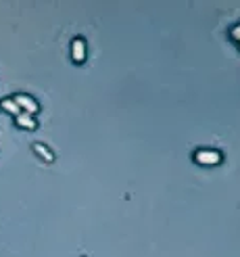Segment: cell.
<instances>
[{
  "mask_svg": "<svg viewBox=\"0 0 240 257\" xmlns=\"http://www.w3.org/2000/svg\"><path fill=\"white\" fill-rule=\"evenodd\" d=\"M34 151H36L38 155H42V157H44L46 161H52V159H55V155L48 153V149H46L44 144H34Z\"/></svg>",
  "mask_w": 240,
  "mask_h": 257,
  "instance_id": "8992f818",
  "label": "cell"
},
{
  "mask_svg": "<svg viewBox=\"0 0 240 257\" xmlns=\"http://www.w3.org/2000/svg\"><path fill=\"white\" fill-rule=\"evenodd\" d=\"M230 36H232V40H236V42H240V23L238 25H234L230 29Z\"/></svg>",
  "mask_w": 240,
  "mask_h": 257,
  "instance_id": "52a82bcc",
  "label": "cell"
},
{
  "mask_svg": "<svg viewBox=\"0 0 240 257\" xmlns=\"http://www.w3.org/2000/svg\"><path fill=\"white\" fill-rule=\"evenodd\" d=\"M13 100H15V105L21 109V113H29V115L38 113V103L29 94H15Z\"/></svg>",
  "mask_w": 240,
  "mask_h": 257,
  "instance_id": "7a4b0ae2",
  "label": "cell"
},
{
  "mask_svg": "<svg viewBox=\"0 0 240 257\" xmlns=\"http://www.w3.org/2000/svg\"><path fill=\"white\" fill-rule=\"evenodd\" d=\"M2 109H4V111H9L11 115H15V117H17V115L21 113V109L15 105L13 98H4V100H2Z\"/></svg>",
  "mask_w": 240,
  "mask_h": 257,
  "instance_id": "5b68a950",
  "label": "cell"
},
{
  "mask_svg": "<svg viewBox=\"0 0 240 257\" xmlns=\"http://www.w3.org/2000/svg\"><path fill=\"white\" fill-rule=\"evenodd\" d=\"M221 153L218 151V149H200V151H196L195 153V161L198 163V165H205V167H209V165H219L221 163Z\"/></svg>",
  "mask_w": 240,
  "mask_h": 257,
  "instance_id": "6da1fadb",
  "label": "cell"
},
{
  "mask_svg": "<svg viewBox=\"0 0 240 257\" xmlns=\"http://www.w3.org/2000/svg\"><path fill=\"white\" fill-rule=\"evenodd\" d=\"M15 123L23 130H34L36 128V119H34V115H29V113H19L17 117H15Z\"/></svg>",
  "mask_w": 240,
  "mask_h": 257,
  "instance_id": "277c9868",
  "label": "cell"
},
{
  "mask_svg": "<svg viewBox=\"0 0 240 257\" xmlns=\"http://www.w3.org/2000/svg\"><path fill=\"white\" fill-rule=\"evenodd\" d=\"M86 42L82 40V38H75V40L71 42V59L75 61V63H84L86 61Z\"/></svg>",
  "mask_w": 240,
  "mask_h": 257,
  "instance_id": "3957f363",
  "label": "cell"
},
{
  "mask_svg": "<svg viewBox=\"0 0 240 257\" xmlns=\"http://www.w3.org/2000/svg\"><path fill=\"white\" fill-rule=\"evenodd\" d=\"M238 44H240V42H238Z\"/></svg>",
  "mask_w": 240,
  "mask_h": 257,
  "instance_id": "ba28073f",
  "label": "cell"
}]
</instances>
